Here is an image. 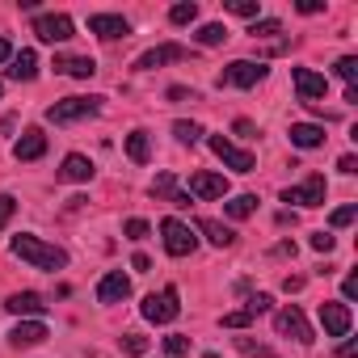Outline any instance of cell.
I'll use <instances>...</instances> for the list:
<instances>
[{
    "mask_svg": "<svg viewBox=\"0 0 358 358\" xmlns=\"http://www.w3.org/2000/svg\"><path fill=\"white\" fill-rule=\"evenodd\" d=\"M13 253H17L22 262H30L34 270H64V266H68V253H64L59 245H47V241H38V236H30V232L13 236Z\"/></svg>",
    "mask_w": 358,
    "mask_h": 358,
    "instance_id": "obj_1",
    "label": "cell"
},
{
    "mask_svg": "<svg viewBox=\"0 0 358 358\" xmlns=\"http://www.w3.org/2000/svg\"><path fill=\"white\" fill-rule=\"evenodd\" d=\"M93 114H101V97H64V101L47 106V122H55V127L80 122V118H93Z\"/></svg>",
    "mask_w": 358,
    "mask_h": 358,
    "instance_id": "obj_2",
    "label": "cell"
},
{
    "mask_svg": "<svg viewBox=\"0 0 358 358\" xmlns=\"http://www.w3.org/2000/svg\"><path fill=\"white\" fill-rule=\"evenodd\" d=\"M160 236H164V253H169V257H190V253L199 249L194 228H186L182 220H173V215L160 224Z\"/></svg>",
    "mask_w": 358,
    "mask_h": 358,
    "instance_id": "obj_3",
    "label": "cell"
},
{
    "mask_svg": "<svg viewBox=\"0 0 358 358\" xmlns=\"http://www.w3.org/2000/svg\"><path fill=\"white\" fill-rule=\"evenodd\" d=\"M266 72H270V68H266L262 59H257V64H253V59H232V64L220 72V85H228V89H253L257 80H266Z\"/></svg>",
    "mask_w": 358,
    "mask_h": 358,
    "instance_id": "obj_4",
    "label": "cell"
},
{
    "mask_svg": "<svg viewBox=\"0 0 358 358\" xmlns=\"http://www.w3.org/2000/svg\"><path fill=\"white\" fill-rule=\"evenodd\" d=\"M139 312H143V320H152V324H169V320H177V316H182V303H177V287H164L160 295H148Z\"/></svg>",
    "mask_w": 358,
    "mask_h": 358,
    "instance_id": "obj_5",
    "label": "cell"
},
{
    "mask_svg": "<svg viewBox=\"0 0 358 358\" xmlns=\"http://www.w3.org/2000/svg\"><path fill=\"white\" fill-rule=\"evenodd\" d=\"M186 59H194L190 47H182V43H160V47L143 51V55L135 59V68H139V72H152V68H160V64H186Z\"/></svg>",
    "mask_w": 358,
    "mask_h": 358,
    "instance_id": "obj_6",
    "label": "cell"
},
{
    "mask_svg": "<svg viewBox=\"0 0 358 358\" xmlns=\"http://www.w3.org/2000/svg\"><path fill=\"white\" fill-rule=\"evenodd\" d=\"M274 329H278L282 337H295L299 345H312V324L303 320V312H299L295 303H287V308L274 312Z\"/></svg>",
    "mask_w": 358,
    "mask_h": 358,
    "instance_id": "obj_7",
    "label": "cell"
},
{
    "mask_svg": "<svg viewBox=\"0 0 358 358\" xmlns=\"http://www.w3.org/2000/svg\"><path fill=\"white\" fill-rule=\"evenodd\" d=\"M324 194H329V186H324V173H308V182H303V186H291V190H282V203H299V207H324Z\"/></svg>",
    "mask_w": 358,
    "mask_h": 358,
    "instance_id": "obj_8",
    "label": "cell"
},
{
    "mask_svg": "<svg viewBox=\"0 0 358 358\" xmlns=\"http://www.w3.org/2000/svg\"><path fill=\"white\" fill-rule=\"evenodd\" d=\"M211 152H215L228 169H236V173H253V164H257V156H253V152L236 148V143H232V139H224V135H211Z\"/></svg>",
    "mask_w": 358,
    "mask_h": 358,
    "instance_id": "obj_9",
    "label": "cell"
},
{
    "mask_svg": "<svg viewBox=\"0 0 358 358\" xmlns=\"http://www.w3.org/2000/svg\"><path fill=\"white\" fill-rule=\"evenodd\" d=\"M34 34L43 43H68L72 38V17L68 13H38L34 17Z\"/></svg>",
    "mask_w": 358,
    "mask_h": 358,
    "instance_id": "obj_10",
    "label": "cell"
},
{
    "mask_svg": "<svg viewBox=\"0 0 358 358\" xmlns=\"http://www.w3.org/2000/svg\"><path fill=\"white\" fill-rule=\"evenodd\" d=\"M89 34H97L101 43H118V38L131 34V22L122 13H93L89 17Z\"/></svg>",
    "mask_w": 358,
    "mask_h": 358,
    "instance_id": "obj_11",
    "label": "cell"
},
{
    "mask_svg": "<svg viewBox=\"0 0 358 358\" xmlns=\"http://www.w3.org/2000/svg\"><path fill=\"white\" fill-rule=\"evenodd\" d=\"M320 324H324V337H350V324H354L350 303L324 299V303H320Z\"/></svg>",
    "mask_w": 358,
    "mask_h": 358,
    "instance_id": "obj_12",
    "label": "cell"
},
{
    "mask_svg": "<svg viewBox=\"0 0 358 358\" xmlns=\"http://www.w3.org/2000/svg\"><path fill=\"white\" fill-rule=\"evenodd\" d=\"M291 80H295V93H299V101H303V106H316V97H324V93H329V80H324L320 72H312V68H295V72H291Z\"/></svg>",
    "mask_w": 358,
    "mask_h": 358,
    "instance_id": "obj_13",
    "label": "cell"
},
{
    "mask_svg": "<svg viewBox=\"0 0 358 358\" xmlns=\"http://www.w3.org/2000/svg\"><path fill=\"white\" fill-rule=\"evenodd\" d=\"M190 194L203 199V203H207V199H224V194H228V177H224V173H194V177H190Z\"/></svg>",
    "mask_w": 358,
    "mask_h": 358,
    "instance_id": "obj_14",
    "label": "cell"
},
{
    "mask_svg": "<svg viewBox=\"0 0 358 358\" xmlns=\"http://www.w3.org/2000/svg\"><path fill=\"white\" fill-rule=\"evenodd\" d=\"M131 295V278L122 270H110L101 282H97V303H122Z\"/></svg>",
    "mask_w": 358,
    "mask_h": 358,
    "instance_id": "obj_15",
    "label": "cell"
},
{
    "mask_svg": "<svg viewBox=\"0 0 358 358\" xmlns=\"http://www.w3.org/2000/svg\"><path fill=\"white\" fill-rule=\"evenodd\" d=\"M13 156H17V160H38V156H47V135H43L38 127H30V131L13 143Z\"/></svg>",
    "mask_w": 358,
    "mask_h": 358,
    "instance_id": "obj_16",
    "label": "cell"
},
{
    "mask_svg": "<svg viewBox=\"0 0 358 358\" xmlns=\"http://www.w3.org/2000/svg\"><path fill=\"white\" fill-rule=\"evenodd\" d=\"M89 177H93V160H89V156H80V152L64 156V164H59V182H89Z\"/></svg>",
    "mask_w": 358,
    "mask_h": 358,
    "instance_id": "obj_17",
    "label": "cell"
},
{
    "mask_svg": "<svg viewBox=\"0 0 358 358\" xmlns=\"http://www.w3.org/2000/svg\"><path fill=\"white\" fill-rule=\"evenodd\" d=\"M55 72L76 76V80H89V76L97 72V64H93L89 55H55Z\"/></svg>",
    "mask_w": 358,
    "mask_h": 358,
    "instance_id": "obj_18",
    "label": "cell"
},
{
    "mask_svg": "<svg viewBox=\"0 0 358 358\" xmlns=\"http://www.w3.org/2000/svg\"><path fill=\"white\" fill-rule=\"evenodd\" d=\"M324 139H329V135H324L320 122H291V143H295V148L308 152V148H320Z\"/></svg>",
    "mask_w": 358,
    "mask_h": 358,
    "instance_id": "obj_19",
    "label": "cell"
},
{
    "mask_svg": "<svg viewBox=\"0 0 358 358\" xmlns=\"http://www.w3.org/2000/svg\"><path fill=\"white\" fill-rule=\"evenodd\" d=\"M47 337H51V333H47V324H43V320H22V324L9 333V341H13L17 350H22V345H43Z\"/></svg>",
    "mask_w": 358,
    "mask_h": 358,
    "instance_id": "obj_20",
    "label": "cell"
},
{
    "mask_svg": "<svg viewBox=\"0 0 358 358\" xmlns=\"http://www.w3.org/2000/svg\"><path fill=\"white\" fill-rule=\"evenodd\" d=\"M38 76V55L26 47V51H13L9 59V80H34Z\"/></svg>",
    "mask_w": 358,
    "mask_h": 358,
    "instance_id": "obj_21",
    "label": "cell"
},
{
    "mask_svg": "<svg viewBox=\"0 0 358 358\" xmlns=\"http://www.w3.org/2000/svg\"><path fill=\"white\" fill-rule=\"evenodd\" d=\"M9 312H17V316H43L47 312V299L43 295H34V291H17V295H9V303H5Z\"/></svg>",
    "mask_w": 358,
    "mask_h": 358,
    "instance_id": "obj_22",
    "label": "cell"
},
{
    "mask_svg": "<svg viewBox=\"0 0 358 358\" xmlns=\"http://www.w3.org/2000/svg\"><path fill=\"white\" fill-rule=\"evenodd\" d=\"M199 232L215 245V249H228V245H236V232L232 228H224L220 220H199Z\"/></svg>",
    "mask_w": 358,
    "mask_h": 358,
    "instance_id": "obj_23",
    "label": "cell"
},
{
    "mask_svg": "<svg viewBox=\"0 0 358 358\" xmlns=\"http://www.w3.org/2000/svg\"><path fill=\"white\" fill-rule=\"evenodd\" d=\"M127 156H131L135 164H148V156H152L148 131H131V135H127Z\"/></svg>",
    "mask_w": 358,
    "mask_h": 358,
    "instance_id": "obj_24",
    "label": "cell"
},
{
    "mask_svg": "<svg viewBox=\"0 0 358 358\" xmlns=\"http://www.w3.org/2000/svg\"><path fill=\"white\" fill-rule=\"evenodd\" d=\"M224 211H228L232 220H249V215L257 211V194H236V199L224 203Z\"/></svg>",
    "mask_w": 358,
    "mask_h": 358,
    "instance_id": "obj_25",
    "label": "cell"
},
{
    "mask_svg": "<svg viewBox=\"0 0 358 358\" xmlns=\"http://www.w3.org/2000/svg\"><path fill=\"white\" fill-rule=\"evenodd\" d=\"M169 22H173V26H190V22H199V5H194V0L173 5V9H169Z\"/></svg>",
    "mask_w": 358,
    "mask_h": 358,
    "instance_id": "obj_26",
    "label": "cell"
},
{
    "mask_svg": "<svg viewBox=\"0 0 358 358\" xmlns=\"http://www.w3.org/2000/svg\"><path fill=\"white\" fill-rule=\"evenodd\" d=\"M203 47H220V43H228V26H220V22H211V26H203L199 34H194Z\"/></svg>",
    "mask_w": 358,
    "mask_h": 358,
    "instance_id": "obj_27",
    "label": "cell"
},
{
    "mask_svg": "<svg viewBox=\"0 0 358 358\" xmlns=\"http://www.w3.org/2000/svg\"><path fill=\"white\" fill-rule=\"evenodd\" d=\"M152 194L173 203V199H177V177H173V173H156V182H152Z\"/></svg>",
    "mask_w": 358,
    "mask_h": 358,
    "instance_id": "obj_28",
    "label": "cell"
},
{
    "mask_svg": "<svg viewBox=\"0 0 358 358\" xmlns=\"http://www.w3.org/2000/svg\"><path fill=\"white\" fill-rule=\"evenodd\" d=\"M236 350L249 354V358H278L270 345H262V341H253V337H236Z\"/></svg>",
    "mask_w": 358,
    "mask_h": 358,
    "instance_id": "obj_29",
    "label": "cell"
},
{
    "mask_svg": "<svg viewBox=\"0 0 358 358\" xmlns=\"http://www.w3.org/2000/svg\"><path fill=\"white\" fill-rule=\"evenodd\" d=\"M173 135L182 139V143H199V139H203V127H199V122H186V118H182V122H173Z\"/></svg>",
    "mask_w": 358,
    "mask_h": 358,
    "instance_id": "obj_30",
    "label": "cell"
},
{
    "mask_svg": "<svg viewBox=\"0 0 358 358\" xmlns=\"http://www.w3.org/2000/svg\"><path fill=\"white\" fill-rule=\"evenodd\" d=\"M224 9H228V13H236V17H253V22H257V13H262L257 0H228Z\"/></svg>",
    "mask_w": 358,
    "mask_h": 358,
    "instance_id": "obj_31",
    "label": "cell"
},
{
    "mask_svg": "<svg viewBox=\"0 0 358 358\" xmlns=\"http://www.w3.org/2000/svg\"><path fill=\"white\" fill-rule=\"evenodd\" d=\"M333 72H337L345 85H354V80H358V59H354V55H341V59L333 64Z\"/></svg>",
    "mask_w": 358,
    "mask_h": 358,
    "instance_id": "obj_32",
    "label": "cell"
},
{
    "mask_svg": "<svg viewBox=\"0 0 358 358\" xmlns=\"http://www.w3.org/2000/svg\"><path fill=\"white\" fill-rule=\"evenodd\" d=\"M249 34H253V38H270V34H282V22H274V17H262V22H253V26H249Z\"/></svg>",
    "mask_w": 358,
    "mask_h": 358,
    "instance_id": "obj_33",
    "label": "cell"
},
{
    "mask_svg": "<svg viewBox=\"0 0 358 358\" xmlns=\"http://www.w3.org/2000/svg\"><path fill=\"white\" fill-rule=\"evenodd\" d=\"M164 354L169 358H182V354H190V341L182 333H173V337H164Z\"/></svg>",
    "mask_w": 358,
    "mask_h": 358,
    "instance_id": "obj_34",
    "label": "cell"
},
{
    "mask_svg": "<svg viewBox=\"0 0 358 358\" xmlns=\"http://www.w3.org/2000/svg\"><path fill=\"white\" fill-rule=\"evenodd\" d=\"M354 220H358V207H337V211L329 215V224H333V228H350Z\"/></svg>",
    "mask_w": 358,
    "mask_h": 358,
    "instance_id": "obj_35",
    "label": "cell"
},
{
    "mask_svg": "<svg viewBox=\"0 0 358 358\" xmlns=\"http://www.w3.org/2000/svg\"><path fill=\"white\" fill-rule=\"evenodd\" d=\"M122 232H127V241H148V232H152V228H148V220H127V224H122Z\"/></svg>",
    "mask_w": 358,
    "mask_h": 358,
    "instance_id": "obj_36",
    "label": "cell"
},
{
    "mask_svg": "<svg viewBox=\"0 0 358 358\" xmlns=\"http://www.w3.org/2000/svg\"><path fill=\"white\" fill-rule=\"evenodd\" d=\"M270 303H274V299H270V295H266V291H257V295H253V299H249V303H245V312H249V316H253V320H257V316H262V312H270Z\"/></svg>",
    "mask_w": 358,
    "mask_h": 358,
    "instance_id": "obj_37",
    "label": "cell"
},
{
    "mask_svg": "<svg viewBox=\"0 0 358 358\" xmlns=\"http://www.w3.org/2000/svg\"><path fill=\"white\" fill-rule=\"evenodd\" d=\"M253 324V316L241 308V312H224V329H249Z\"/></svg>",
    "mask_w": 358,
    "mask_h": 358,
    "instance_id": "obj_38",
    "label": "cell"
},
{
    "mask_svg": "<svg viewBox=\"0 0 358 358\" xmlns=\"http://www.w3.org/2000/svg\"><path fill=\"white\" fill-rule=\"evenodd\" d=\"M122 350H127V354H143V350H148V337H143V333H127V337H122Z\"/></svg>",
    "mask_w": 358,
    "mask_h": 358,
    "instance_id": "obj_39",
    "label": "cell"
},
{
    "mask_svg": "<svg viewBox=\"0 0 358 358\" xmlns=\"http://www.w3.org/2000/svg\"><path fill=\"white\" fill-rule=\"evenodd\" d=\"M13 211H17V199L13 194H0V228L13 220Z\"/></svg>",
    "mask_w": 358,
    "mask_h": 358,
    "instance_id": "obj_40",
    "label": "cell"
},
{
    "mask_svg": "<svg viewBox=\"0 0 358 358\" xmlns=\"http://www.w3.org/2000/svg\"><path fill=\"white\" fill-rule=\"evenodd\" d=\"M333 245H337V241H333L329 232H316V236H312V249H316V253H333Z\"/></svg>",
    "mask_w": 358,
    "mask_h": 358,
    "instance_id": "obj_41",
    "label": "cell"
},
{
    "mask_svg": "<svg viewBox=\"0 0 358 358\" xmlns=\"http://www.w3.org/2000/svg\"><path fill=\"white\" fill-rule=\"evenodd\" d=\"M169 101H199V93H194V89H182V85H173V89H169Z\"/></svg>",
    "mask_w": 358,
    "mask_h": 358,
    "instance_id": "obj_42",
    "label": "cell"
},
{
    "mask_svg": "<svg viewBox=\"0 0 358 358\" xmlns=\"http://www.w3.org/2000/svg\"><path fill=\"white\" fill-rule=\"evenodd\" d=\"M232 131H236V135H245V139H253V135H257V127H253L249 118H236V122H232Z\"/></svg>",
    "mask_w": 358,
    "mask_h": 358,
    "instance_id": "obj_43",
    "label": "cell"
},
{
    "mask_svg": "<svg viewBox=\"0 0 358 358\" xmlns=\"http://www.w3.org/2000/svg\"><path fill=\"white\" fill-rule=\"evenodd\" d=\"M341 295H345V299H354V295H358V274H345V282H341Z\"/></svg>",
    "mask_w": 358,
    "mask_h": 358,
    "instance_id": "obj_44",
    "label": "cell"
},
{
    "mask_svg": "<svg viewBox=\"0 0 358 358\" xmlns=\"http://www.w3.org/2000/svg\"><path fill=\"white\" fill-rule=\"evenodd\" d=\"M337 169H341V173H350V177H354V173H358V156H341V160H337Z\"/></svg>",
    "mask_w": 358,
    "mask_h": 358,
    "instance_id": "obj_45",
    "label": "cell"
},
{
    "mask_svg": "<svg viewBox=\"0 0 358 358\" xmlns=\"http://www.w3.org/2000/svg\"><path fill=\"white\" fill-rule=\"evenodd\" d=\"M131 266H135L139 274H143V270H152V262H148V253H135V257H131Z\"/></svg>",
    "mask_w": 358,
    "mask_h": 358,
    "instance_id": "obj_46",
    "label": "cell"
},
{
    "mask_svg": "<svg viewBox=\"0 0 358 358\" xmlns=\"http://www.w3.org/2000/svg\"><path fill=\"white\" fill-rule=\"evenodd\" d=\"M299 287H303V278H299V274H287V278H282V291H299Z\"/></svg>",
    "mask_w": 358,
    "mask_h": 358,
    "instance_id": "obj_47",
    "label": "cell"
},
{
    "mask_svg": "<svg viewBox=\"0 0 358 358\" xmlns=\"http://www.w3.org/2000/svg\"><path fill=\"white\" fill-rule=\"evenodd\" d=\"M324 5H320V0H299V13H320Z\"/></svg>",
    "mask_w": 358,
    "mask_h": 358,
    "instance_id": "obj_48",
    "label": "cell"
},
{
    "mask_svg": "<svg viewBox=\"0 0 358 358\" xmlns=\"http://www.w3.org/2000/svg\"><path fill=\"white\" fill-rule=\"evenodd\" d=\"M274 253H278V257H295V241H282V245H278Z\"/></svg>",
    "mask_w": 358,
    "mask_h": 358,
    "instance_id": "obj_49",
    "label": "cell"
},
{
    "mask_svg": "<svg viewBox=\"0 0 358 358\" xmlns=\"http://www.w3.org/2000/svg\"><path fill=\"white\" fill-rule=\"evenodd\" d=\"M13 59V47H9V38H0V64H9Z\"/></svg>",
    "mask_w": 358,
    "mask_h": 358,
    "instance_id": "obj_50",
    "label": "cell"
},
{
    "mask_svg": "<svg viewBox=\"0 0 358 358\" xmlns=\"http://www.w3.org/2000/svg\"><path fill=\"white\" fill-rule=\"evenodd\" d=\"M0 89H5V85H0Z\"/></svg>",
    "mask_w": 358,
    "mask_h": 358,
    "instance_id": "obj_51",
    "label": "cell"
}]
</instances>
